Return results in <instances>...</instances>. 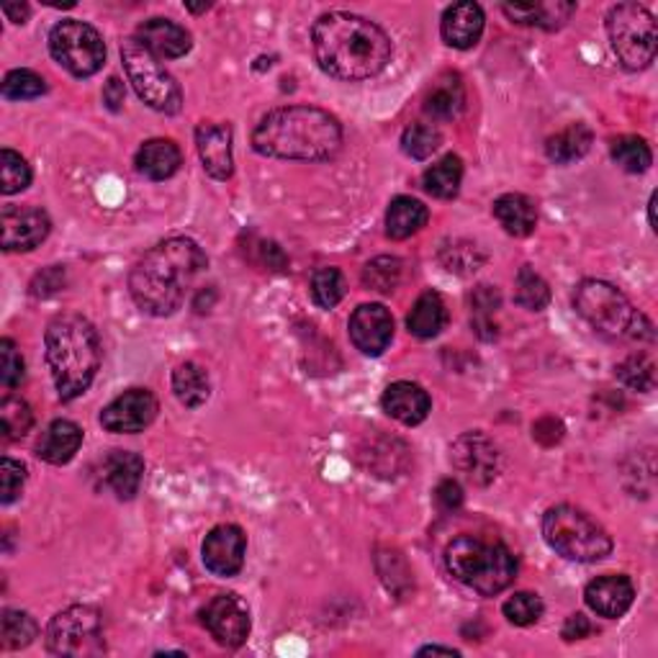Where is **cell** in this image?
Segmentation results:
<instances>
[{"mask_svg":"<svg viewBox=\"0 0 658 658\" xmlns=\"http://www.w3.org/2000/svg\"><path fill=\"white\" fill-rule=\"evenodd\" d=\"M196 148H199L203 171L214 180H230L234 173L232 157V129L226 124L203 121L196 129Z\"/></svg>","mask_w":658,"mask_h":658,"instance_id":"19","label":"cell"},{"mask_svg":"<svg viewBox=\"0 0 658 658\" xmlns=\"http://www.w3.org/2000/svg\"><path fill=\"white\" fill-rule=\"evenodd\" d=\"M3 13L13 24H26L28 16H32V9L26 3H3Z\"/></svg>","mask_w":658,"mask_h":658,"instance_id":"53","label":"cell"},{"mask_svg":"<svg viewBox=\"0 0 658 658\" xmlns=\"http://www.w3.org/2000/svg\"><path fill=\"white\" fill-rule=\"evenodd\" d=\"M648 222H650V230H656V193L650 196L648 201Z\"/></svg>","mask_w":658,"mask_h":658,"instance_id":"55","label":"cell"},{"mask_svg":"<svg viewBox=\"0 0 658 658\" xmlns=\"http://www.w3.org/2000/svg\"><path fill=\"white\" fill-rule=\"evenodd\" d=\"M445 566L453 579L484 597L500 595L517 576V559L507 545L473 536H460L445 548Z\"/></svg>","mask_w":658,"mask_h":658,"instance_id":"6","label":"cell"},{"mask_svg":"<svg viewBox=\"0 0 658 658\" xmlns=\"http://www.w3.org/2000/svg\"><path fill=\"white\" fill-rule=\"evenodd\" d=\"M137 171L150 180H167L178 173L183 155L173 139H150L137 152Z\"/></svg>","mask_w":658,"mask_h":658,"instance_id":"26","label":"cell"},{"mask_svg":"<svg viewBox=\"0 0 658 658\" xmlns=\"http://www.w3.org/2000/svg\"><path fill=\"white\" fill-rule=\"evenodd\" d=\"M157 409L160 404L155 393L148 389H129L101 412V425L116 435L142 433L155 422Z\"/></svg>","mask_w":658,"mask_h":658,"instance_id":"14","label":"cell"},{"mask_svg":"<svg viewBox=\"0 0 658 658\" xmlns=\"http://www.w3.org/2000/svg\"><path fill=\"white\" fill-rule=\"evenodd\" d=\"M245 553L247 536L239 525H219V528L203 538L201 545L203 566L214 576H222V579H230V576H237L243 572Z\"/></svg>","mask_w":658,"mask_h":658,"instance_id":"16","label":"cell"},{"mask_svg":"<svg viewBox=\"0 0 658 658\" xmlns=\"http://www.w3.org/2000/svg\"><path fill=\"white\" fill-rule=\"evenodd\" d=\"M450 460L477 486H489L500 473V450L484 433L460 435L450 448Z\"/></svg>","mask_w":658,"mask_h":658,"instance_id":"13","label":"cell"},{"mask_svg":"<svg viewBox=\"0 0 658 658\" xmlns=\"http://www.w3.org/2000/svg\"><path fill=\"white\" fill-rule=\"evenodd\" d=\"M52 232L47 211L34 207L3 209L0 214V247L5 252H28L39 247Z\"/></svg>","mask_w":658,"mask_h":658,"instance_id":"15","label":"cell"},{"mask_svg":"<svg viewBox=\"0 0 658 658\" xmlns=\"http://www.w3.org/2000/svg\"><path fill=\"white\" fill-rule=\"evenodd\" d=\"M348 283L338 268H319L312 275V298L319 309H334L345 298Z\"/></svg>","mask_w":658,"mask_h":658,"instance_id":"37","label":"cell"},{"mask_svg":"<svg viewBox=\"0 0 658 658\" xmlns=\"http://www.w3.org/2000/svg\"><path fill=\"white\" fill-rule=\"evenodd\" d=\"M47 363L57 393L72 401L91 389L101 368V340L96 327L80 314H64L47 327Z\"/></svg>","mask_w":658,"mask_h":658,"instance_id":"4","label":"cell"},{"mask_svg":"<svg viewBox=\"0 0 658 658\" xmlns=\"http://www.w3.org/2000/svg\"><path fill=\"white\" fill-rule=\"evenodd\" d=\"M137 42L144 44L157 60H178L191 52V34L171 19H150L137 28Z\"/></svg>","mask_w":658,"mask_h":658,"instance_id":"20","label":"cell"},{"mask_svg":"<svg viewBox=\"0 0 658 658\" xmlns=\"http://www.w3.org/2000/svg\"><path fill=\"white\" fill-rule=\"evenodd\" d=\"M350 340L363 355H381L393 340V317L384 304H363L350 317Z\"/></svg>","mask_w":658,"mask_h":658,"instance_id":"17","label":"cell"},{"mask_svg":"<svg viewBox=\"0 0 658 658\" xmlns=\"http://www.w3.org/2000/svg\"><path fill=\"white\" fill-rule=\"evenodd\" d=\"M466 108V85L458 72H443L440 78L430 85L425 96V114L437 121H453L463 114Z\"/></svg>","mask_w":658,"mask_h":658,"instance_id":"24","label":"cell"},{"mask_svg":"<svg viewBox=\"0 0 658 658\" xmlns=\"http://www.w3.org/2000/svg\"><path fill=\"white\" fill-rule=\"evenodd\" d=\"M502 612L512 625L530 627L543 618V599L532 595V591H517V595H512L507 602H504Z\"/></svg>","mask_w":658,"mask_h":658,"instance_id":"43","label":"cell"},{"mask_svg":"<svg viewBox=\"0 0 658 658\" xmlns=\"http://www.w3.org/2000/svg\"><path fill=\"white\" fill-rule=\"evenodd\" d=\"M381 407L386 414L393 416V420L401 422V425L414 427L427 420L430 409H433V401H430V393L422 389L420 384L397 381L384 391Z\"/></svg>","mask_w":658,"mask_h":658,"instance_id":"21","label":"cell"},{"mask_svg":"<svg viewBox=\"0 0 658 658\" xmlns=\"http://www.w3.org/2000/svg\"><path fill=\"white\" fill-rule=\"evenodd\" d=\"M173 391L183 407L188 409L203 407L211 393L207 371H203L199 363H191V361L180 363L178 368L173 371Z\"/></svg>","mask_w":658,"mask_h":658,"instance_id":"32","label":"cell"},{"mask_svg":"<svg viewBox=\"0 0 658 658\" xmlns=\"http://www.w3.org/2000/svg\"><path fill=\"white\" fill-rule=\"evenodd\" d=\"M104 479L119 500H134L144 479V460L129 450L108 453L104 460Z\"/></svg>","mask_w":658,"mask_h":658,"instance_id":"25","label":"cell"},{"mask_svg":"<svg viewBox=\"0 0 658 658\" xmlns=\"http://www.w3.org/2000/svg\"><path fill=\"white\" fill-rule=\"evenodd\" d=\"M28 183H32V167L19 152L5 148L0 152V191L13 196L28 188Z\"/></svg>","mask_w":658,"mask_h":658,"instance_id":"42","label":"cell"},{"mask_svg":"<svg viewBox=\"0 0 658 658\" xmlns=\"http://www.w3.org/2000/svg\"><path fill=\"white\" fill-rule=\"evenodd\" d=\"M47 648L55 656H101L106 654L104 618L96 607L72 604L47 625Z\"/></svg>","mask_w":658,"mask_h":658,"instance_id":"10","label":"cell"},{"mask_svg":"<svg viewBox=\"0 0 658 658\" xmlns=\"http://www.w3.org/2000/svg\"><path fill=\"white\" fill-rule=\"evenodd\" d=\"M401 281V260L399 258H384L371 260L368 266L363 268V283L365 289L378 291V294H391L393 289L399 286Z\"/></svg>","mask_w":658,"mask_h":658,"instance_id":"41","label":"cell"},{"mask_svg":"<svg viewBox=\"0 0 658 658\" xmlns=\"http://www.w3.org/2000/svg\"><path fill=\"white\" fill-rule=\"evenodd\" d=\"M314 55L327 75L357 83L391 62V39L381 26L355 13H325L312 28Z\"/></svg>","mask_w":658,"mask_h":658,"instance_id":"1","label":"cell"},{"mask_svg":"<svg viewBox=\"0 0 658 658\" xmlns=\"http://www.w3.org/2000/svg\"><path fill=\"white\" fill-rule=\"evenodd\" d=\"M207 266L209 258L193 239H165L131 268V298L152 317H171L186 302L188 289Z\"/></svg>","mask_w":658,"mask_h":658,"instance_id":"2","label":"cell"},{"mask_svg":"<svg viewBox=\"0 0 658 658\" xmlns=\"http://www.w3.org/2000/svg\"><path fill=\"white\" fill-rule=\"evenodd\" d=\"M430 211L412 196H397L386 211V234L391 239H409L427 224Z\"/></svg>","mask_w":658,"mask_h":658,"instance_id":"30","label":"cell"},{"mask_svg":"<svg viewBox=\"0 0 658 658\" xmlns=\"http://www.w3.org/2000/svg\"><path fill=\"white\" fill-rule=\"evenodd\" d=\"M515 302L528 312H543L551 302V286L545 278L536 273V268L522 266L515 278Z\"/></svg>","mask_w":658,"mask_h":658,"instance_id":"34","label":"cell"},{"mask_svg":"<svg viewBox=\"0 0 658 658\" xmlns=\"http://www.w3.org/2000/svg\"><path fill=\"white\" fill-rule=\"evenodd\" d=\"M460 656L456 648H445V646H425L416 650V656Z\"/></svg>","mask_w":658,"mask_h":658,"instance_id":"54","label":"cell"},{"mask_svg":"<svg viewBox=\"0 0 658 658\" xmlns=\"http://www.w3.org/2000/svg\"><path fill=\"white\" fill-rule=\"evenodd\" d=\"M440 260L448 270H456V273H471V270H479L481 262L486 260V255L473 243H453L448 247H443Z\"/></svg>","mask_w":658,"mask_h":658,"instance_id":"46","label":"cell"},{"mask_svg":"<svg viewBox=\"0 0 658 658\" xmlns=\"http://www.w3.org/2000/svg\"><path fill=\"white\" fill-rule=\"evenodd\" d=\"M34 425L32 407L19 397H5L0 401V430L5 440H21Z\"/></svg>","mask_w":658,"mask_h":658,"instance_id":"38","label":"cell"},{"mask_svg":"<svg viewBox=\"0 0 658 658\" xmlns=\"http://www.w3.org/2000/svg\"><path fill=\"white\" fill-rule=\"evenodd\" d=\"M532 437L540 445H545V448H551L563 437V425L561 420H555V416H543V420L536 422V427H532Z\"/></svg>","mask_w":658,"mask_h":658,"instance_id":"50","label":"cell"},{"mask_svg":"<svg viewBox=\"0 0 658 658\" xmlns=\"http://www.w3.org/2000/svg\"><path fill=\"white\" fill-rule=\"evenodd\" d=\"M612 160L623 167L625 173H646L650 163H654V152H650L648 142L641 137H618L612 139Z\"/></svg>","mask_w":658,"mask_h":658,"instance_id":"36","label":"cell"},{"mask_svg":"<svg viewBox=\"0 0 658 658\" xmlns=\"http://www.w3.org/2000/svg\"><path fill=\"white\" fill-rule=\"evenodd\" d=\"M47 93V83L34 70H11L3 78V98L9 101H32Z\"/></svg>","mask_w":658,"mask_h":658,"instance_id":"44","label":"cell"},{"mask_svg":"<svg viewBox=\"0 0 658 658\" xmlns=\"http://www.w3.org/2000/svg\"><path fill=\"white\" fill-rule=\"evenodd\" d=\"M443 137L433 124H412L401 134V150L407 152L412 160H427L433 157L437 148H440Z\"/></svg>","mask_w":658,"mask_h":658,"instance_id":"40","label":"cell"},{"mask_svg":"<svg viewBox=\"0 0 658 658\" xmlns=\"http://www.w3.org/2000/svg\"><path fill=\"white\" fill-rule=\"evenodd\" d=\"M49 52L75 78L96 75L106 62V44L85 21H60L49 32Z\"/></svg>","mask_w":658,"mask_h":658,"instance_id":"11","label":"cell"},{"mask_svg":"<svg viewBox=\"0 0 658 658\" xmlns=\"http://www.w3.org/2000/svg\"><path fill=\"white\" fill-rule=\"evenodd\" d=\"M201 623L219 646L237 648L250 635V612L237 595H216L201 610Z\"/></svg>","mask_w":658,"mask_h":658,"instance_id":"12","label":"cell"},{"mask_svg":"<svg viewBox=\"0 0 658 658\" xmlns=\"http://www.w3.org/2000/svg\"><path fill=\"white\" fill-rule=\"evenodd\" d=\"M591 631H595V625L589 623V618H587V615H581V612H576V615H572V618L566 620V623H563L561 635H563V638H566L568 643H574V641L589 638Z\"/></svg>","mask_w":658,"mask_h":658,"instance_id":"51","label":"cell"},{"mask_svg":"<svg viewBox=\"0 0 658 658\" xmlns=\"http://www.w3.org/2000/svg\"><path fill=\"white\" fill-rule=\"evenodd\" d=\"M435 504L443 512H456L460 504H463V489H460L458 481L453 479L440 481L435 489Z\"/></svg>","mask_w":658,"mask_h":658,"instance_id":"49","label":"cell"},{"mask_svg":"<svg viewBox=\"0 0 658 658\" xmlns=\"http://www.w3.org/2000/svg\"><path fill=\"white\" fill-rule=\"evenodd\" d=\"M255 152L275 160L321 163L342 148V127L317 106H283L266 114L252 131Z\"/></svg>","mask_w":658,"mask_h":658,"instance_id":"3","label":"cell"},{"mask_svg":"<svg viewBox=\"0 0 658 658\" xmlns=\"http://www.w3.org/2000/svg\"><path fill=\"white\" fill-rule=\"evenodd\" d=\"M80 445H83V430L70 420H55L52 425L44 430L39 443H36V456L44 463L64 466L75 458Z\"/></svg>","mask_w":658,"mask_h":658,"instance_id":"23","label":"cell"},{"mask_svg":"<svg viewBox=\"0 0 658 658\" xmlns=\"http://www.w3.org/2000/svg\"><path fill=\"white\" fill-rule=\"evenodd\" d=\"M26 484V468L24 463L13 458L0 460V502L11 504L19 500V494L24 492Z\"/></svg>","mask_w":658,"mask_h":658,"instance_id":"47","label":"cell"},{"mask_svg":"<svg viewBox=\"0 0 658 658\" xmlns=\"http://www.w3.org/2000/svg\"><path fill=\"white\" fill-rule=\"evenodd\" d=\"M584 599H587L589 610L597 612L599 618L618 620L633 607L635 587L623 574L597 576V579L589 581L587 589H584Z\"/></svg>","mask_w":658,"mask_h":658,"instance_id":"18","label":"cell"},{"mask_svg":"<svg viewBox=\"0 0 658 658\" xmlns=\"http://www.w3.org/2000/svg\"><path fill=\"white\" fill-rule=\"evenodd\" d=\"M576 5L572 3H507L502 5V11L507 13L509 21L522 26H538V28H561L572 16Z\"/></svg>","mask_w":658,"mask_h":658,"instance_id":"29","label":"cell"},{"mask_svg":"<svg viewBox=\"0 0 658 658\" xmlns=\"http://www.w3.org/2000/svg\"><path fill=\"white\" fill-rule=\"evenodd\" d=\"M445 325H448V309H445L443 296L437 291H425L407 317L409 332L420 340H433L443 332Z\"/></svg>","mask_w":658,"mask_h":658,"instance_id":"28","label":"cell"},{"mask_svg":"<svg viewBox=\"0 0 658 658\" xmlns=\"http://www.w3.org/2000/svg\"><path fill=\"white\" fill-rule=\"evenodd\" d=\"M574 306L579 317L591 329L610 340H633V342H654L656 327L646 314L635 309L623 291L607 281H581L574 294Z\"/></svg>","mask_w":658,"mask_h":658,"instance_id":"5","label":"cell"},{"mask_svg":"<svg viewBox=\"0 0 658 658\" xmlns=\"http://www.w3.org/2000/svg\"><path fill=\"white\" fill-rule=\"evenodd\" d=\"M24 357H21L16 342L3 338L0 340V381H3V386H9V389H13V386H19L21 381H24Z\"/></svg>","mask_w":658,"mask_h":658,"instance_id":"48","label":"cell"},{"mask_svg":"<svg viewBox=\"0 0 658 658\" xmlns=\"http://www.w3.org/2000/svg\"><path fill=\"white\" fill-rule=\"evenodd\" d=\"M36 633H39V625L28 612L5 610L3 618H0V643H3V648L19 650L32 646Z\"/></svg>","mask_w":658,"mask_h":658,"instance_id":"35","label":"cell"},{"mask_svg":"<svg viewBox=\"0 0 658 658\" xmlns=\"http://www.w3.org/2000/svg\"><path fill=\"white\" fill-rule=\"evenodd\" d=\"M618 378L633 391L648 393L656 389V365L648 355H631L618 365Z\"/></svg>","mask_w":658,"mask_h":658,"instance_id":"39","label":"cell"},{"mask_svg":"<svg viewBox=\"0 0 658 658\" xmlns=\"http://www.w3.org/2000/svg\"><path fill=\"white\" fill-rule=\"evenodd\" d=\"M124 98H127V91H124V83L119 78H111L104 87V104L111 108V111H119L124 106Z\"/></svg>","mask_w":658,"mask_h":658,"instance_id":"52","label":"cell"},{"mask_svg":"<svg viewBox=\"0 0 658 658\" xmlns=\"http://www.w3.org/2000/svg\"><path fill=\"white\" fill-rule=\"evenodd\" d=\"M595 134L587 124H572V127L561 129L545 142V155L555 165H572L581 160L591 150Z\"/></svg>","mask_w":658,"mask_h":658,"instance_id":"31","label":"cell"},{"mask_svg":"<svg viewBox=\"0 0 658 658\" xmlns=\"http://www.w3.org/2000/svg\"><path fill=\"white\" fill-rule=\"evenodd\" d=\"M607 34L623 68L646 70L656 60V19L646 5L618 3L607 13Z\"/></svg>","mask_w":658,"mask_h":658,"instance_id":"8","label":"cell"},{"mask_svg":"<svg viewBox=\"0 0 658 658\" xmlns=\"http://www.w3.org/2000/svg\"><path fill=\"white\" fill-rule=\"evenodd\" d=\"M543 538L555 553L568 561L595 563L612 553V538L607 536L602 525L572 504H559L545 512Z\"/></svg>","mask_w":658,"mask_h":658,"instance_id":"7","label":"cell"},{"mask_svg":"<svg viewBox=\"0 0 658 658\" xmlns=\"http://www.w3.org/2000/svg\"><path fill=\"white\" fill-rule=\"evenodd\" d=\"M500 291L492 286H479L471 296V306H473V327L477 332L484 338V329H492V334L496 338V325L492 321L494 312L500 309Z\"/></svg>","mask_w":658,"mask_h":658,"instance_id":"45","label":"cell"},{"mask_svg":"<svg viewBox=\"0 0 658 658\" xmlns=\"http://www.w3.org/2000/svg\"><path fill=\"white\" fill-rule=\"evenodd\" d=\"M121 60L127 70L129 83L134 85L137 96L150 108L160 114H178L183 108V91L171 72L163 68V62L150 52L144 44L127 39L121 44Z\"/></svg>","mask_w":658,"mask_h":658,"instance_id":"9","label":"cell"},{"mask_svg":"<svg viewBox=\"0 0 658 658\" xmlns=\"http://www.w3.org/2000/svg\"><path fill=\"white\" fill-rule=\"evenodd\" d=\"M484 21L486 19L481 5L471 3V0H463V3L450 5V9L443 13L440 34L448 47L471 49L477 47L481 34H484Z\"/></svg>","mask_w":658,"mask_h":658,"instance_id":"22","label":"cell"},{"mask_svg":"<svg viewBox=\"0 0 658 658\" xmlns=\"http://www.w3.org/2000/svg\"><path fill=\"white\" fill-rule=\"evenodd\" d=\"M494 216L504 226V232L512 237H528L536 232L538 209L528 196L522 193H504L494 201Z\"/></svg>","mask_w":658,"mask_h":658,"instance_id":"27","label":"cell"},{"mask_svg":"<svg viewBox=\"0 0 658 658\" xmlns=\"http://www.w3.org/2000/svg\"><path fill=\"white\" fill-rule=\"evenodd\" d=\"M460 180H463V160L458 155H445L422 175L425 191L440 201L456 199L460 191Z\"/></svg>","mask_w":658,"mask_h":658,"instance_id":"33","label":"cell"}]
</instances>
